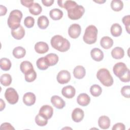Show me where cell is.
<instances>
[{"label": "cell", "instance_id": "6da1fadb", "mask_svg": "<svg viewBox=\"0 0 130 130\" xmlns=\"http://www.w3.org/2000/svg\"><path fill=\"white\" fill-rule=\"evenodd\" d=\"M63 8L68 12V17L71 20H77L82 17L84 13V8L81 5H78L73 1H65Z\"/></svg>", "mask_w": 130, "mask_h": 130}, {"label": "cell", "instance_id": "7a4b0ae2", "mask_svg": "<svg viewBox=\"0 0 130 130\" xmlns=\"http://www.w3.org/2000/svg\"><path fill=\"white\" fill-rule=\"evenodd\" d=\"M50 43L53 48L62 52L67 51L70 48L69 41L59 35L54 36L51 39Z\"/></svg>", "mask_w": 130, "mask_h": 130}, {"label": "cell", "instance_id": "3957f363", "mask_svg": "<svg viewBox=\"0 0 130 130\" xmlns=\"http://www.w3.org/2000/svg\"><path fill=\"white\" fill-rule=\"evenodd\" d=\"M114 74L123 82L129 81V70L126 64L122 62L116 63L113 68Z\"/></svg>", "mask_w": 130, "mask_h": 130}, {"label": "cell", "instance_id": "277c9868", "mask_svg": "<svg viewBox=\"0 0 130 130\" xmlns=\"http://www.w3.org/2000/svg\"><path fill=\"white\" fill-rule=\"evenodd\" d=\"M22 16V12L19 10H14L10 12L7 23L11 30L16 29L20 26V24Z\"/></svg>", "mask_w": 130, "mask_h": 130}, {"label": "cell", "instance_id": "5b68a950", "mask_svg": "<svg viewBox=\"0 0 130 130\" xmlns=\"http://www.w3.org/2000/svg\"><path fill=\"white\" fill-rule=\"evenodd\" d=\"M96 77L104 86L109 87L113 84V79L110 72L106 68L100 69L96 73Z\"/></svg>", "mask_w": 130, "mask_h": 130}, {"label": "cell", "instance_id": "8992f818", "mask_svg": "<svg viewBox=\"0 0 130 130\" xmlns=\"http://www.w3.org/2000/svg\"><path fill=\"white\" fill-rule=\"evenodd\" d=\"M98 30L97 28L93 25L88 26L85 30L83 37V41L87 44H92L96 42Z\"/></svg>", "mask_w": 130, "mask_h": 130}, {"label": "cell", "instance_id": "52a82bcc", "mask_svg": "<svg viewBox=\"0 0 130 130\" xmlns=\"http://www.w3.org/2000/svg\"><path fill=\"white\" fill-rule=\"evenodd\" d=\"M5 97L8 102L12 105L17 103L19 99L17 92L12 87H9L6 89L5 93Z\"/></svg>", "mask_w": 130, "mask_h": 130}, {"label": "cell", "instance_id": "ba28073f", "mask_svg": "<svg viewBox=\"0 0 130 130\" xmlns=\"http://www.w3.org/2000/svg\"><path fill=\"white\" fill-rule=\"evenodd\" d=\"M81 28L79 24L74 23L70 25L68 29V34L69 36L73 39L78 38L81 34Z\"/></svg>", "mask_w": 130, "mask_h": 130}, {"label": "cell", "instance_id": "9c48e42d", "mask_svg": "<svg viewBox=\"0 0 130 130\" xmlns=\"http://www.w3.org/2000/svg\"><path fill=\"white\" fill-rule=\"evenodd\" d=\"M56 79L59 83L61 84H66L70 81L71 74L67 70H61L58 73Z\"/></svg>", "mask_w": 130, "mask_h": 130}, {"label": "cell", "instance_id": "30bf717a", "mask_svg": "<svg viewBox=\"0 0 130 130\" xmlns=\"http://www.w3.org/2000/svg\"><path fill=\"white\" fill-rule=\"evenodd\" d=\"M39 114L47 119H50L53 114L52 107L48 105H43L40 109Z\"/></svg>", "mask_w": 130, "mask_h": 130}, {"label": "cell", "instance_id": "8fae6325", "mask_svg": "<svg viewBox=\"0 0 130 130\" xmlns=\"http://www.w3.org/2000/svg\"><path fill=\"white\" fill-rule=\"evenodd\" d=\"M61 93L65 98L67 99H72L75 95L76 89L73 86L71 85H68L62 88L61 90Z\"/></svg>", "mask_w": 130, "mask_h": 130}, {"label": "cell", "instance_id": "7c38bea8", "mask_svg": "<svg viewBox=\"0 0 130 130\" xmlns=\"http://www.w3.org/2000/svg\"><path fill=\"white\" fill-rule=\"evenodd\" d=\"M36 100L35 94L30 92L25 93L23 96V102L27 106H30L34 105L35 103Z\"/></svg>", "mask_w": 130, "mask_h": 130}, {"label": "cell", "instance_id": "4fadbf2b", "mask_svg": "<svg viewBox=\"0 0 130 130\" xmlns=\"http://www.w3.org/2000/svg\"><path fill=\"white\" fill-rule=\"evenodd\" d=\"M84 116V111L79 108L74 109L72 113V118L75 122H79L82 120Z\"/></svg>", "mask_w": 130, "mask_h": 130}, {"label": "cell", "instance_id": "5bb4252c", "mask_svg": "<svg viewBox=\"0 0 130 130\" xmlns=\"http://www.w3.org/2000/svg\"><path fill=\"white\" fill-rule=\"evenodd\" d=\"M51 102L53 106L58 109H62L66 105L64 100L58 95H53L51 98Z\"/></svg>", "mask_w": 130, "mask_h": 130}, {"label": "cell", "instance_id": "9a60e30c", "mask_svg": "<svg viewBox=\"0 0 130 130\" xmlns=\"http://www.w3.org/2000/svg\"><path fill=\"white\" fill-rule=\"evenodd\" d=\"M35 50L39 54H44L49 50V46L45 42H39L35 44Z\"/></svg>", "mask_w": 130, "mask_h": 130}, {"label": "cell", "instance_id": "2e32d148", "mask_svg": "<svg viewBox=\"0 0 130 130\" xmlns=\"http://www.w3.org/2000/svg\"><path fill=\"white\" fill-rule=\"evenodd\" d=\"M77 103L81 106H86L90 102V98L86 93H80L77 98Z\"/></svg>", "mask_w": 130, "mask_h": 130}, {"label": "cell", "instance_id": "e0dca14e", "mask_svg": "<svg viewBox=\"0 0 130 130\" xmlns=\"http://www.w3.org/2000/svg\"><path fill=\"white\" fill-rule=\"evenodd\" d=\"M91 58L96 61H100L104 58L103 52L98 48H94L90 51Z\"/></svg>", "mask_w": 130, "mask_h": 130}, {"label": "cell", "instance_id": "ac0fdd59", "mask_svg": "<svg viewBox=\"0 0 130 130\" xmlns=\"http://www.w3.org/2000/svg\"><path fill=\"white\" fill-rule=\"evenodd\" d=\"M98 124L102 129H108L110 126V119L106 115L101 116L99 118Z\"/></svg>", "mask_w": 130, "mask_h": 130}, {"label": "cell", "instance_id": "d6986e66", "mask_svg": "<svg viewBox=\"0 0 130 130\" xmlns=\"http://www.w3.org/2000/svg\"><path fill=\"white\" fill-rule=\"evenodd\" d=\"M11 35L12 37L16 40H20L22 39L25 35V30L22 25L18 28L11 30Z\"/></svg>", "mask_w": 130, "mask_h": 130}, {"label": "cell", "instance_id": "ffe728a7", "mask_svg": "<svg viewBox=\"0 0 130 130\" xmlns=\"http://www.w3.org/2000/svg\"><path fill=\"white\" fill-rule=\"evenodd\" d=\"M85 69L82 66H77L74 69L73 75L74 77L76 79H82L85 76Z\"/></svg>", "mask_w": 130, "mask_h": 130}, {"label": "cell", "instance_id": "44dd1931", "mask_svg": "<svg viewBox=\"0 0 130 130\" xmlns=\"http://www.w3.org/2000/svg\"><path fill=\"white\" fill-rule=\"evenodd\" d=\"M44 57L49 67L55 66L58 61V56L55 53L48 54Z\"/></svg>", "mask_w": 130, "mask_h": 130}, {"label": "cell", "instance_id": "7402d4cb", "mask_svg": "<svg viewBox=\"0 0 130 130\" xmlns=\"http://www.w3.org/2000/svg\"><path fill=\"white\" fill-rule=\"evenodd\" d=\"M100 45L105 49H109L113 45V41L112 38L108 36L103 37L100 41Z\"/></svg>", "mask_w": 130, "mask_h": 130}, {"label": "cell", "instance_id": "603a6c76", "mask_svg": "<svg viewBox=\"0 0 130 130\" xmlns=\"http://www.w3.org/2000/svg\"><path fill=\"white\" fill-rule=\"evenodd\" d=\"M111 55L113 58L119 59L123 57L124 55V50L120 47H116L112 49L111 51Z\"/></svg>", "mask_w": 130, "mask_h": 130}, {"label": "cell", "instance_id": "cb8c5ba5", "mask_svg": "<svg viewBox=\"0 0 130 130\" xmlns=\"http://www.w3.org/2000/svg\"><path fill=\"white\" fill-rule=\"evenodd\" d=\"M49 23V20L46 16L42 15L38 19L37 24L39 27L42 29H46L48 26Z\"/></svg>", "mask_w": 130, "mask_h": 130}, {"label": "cell", "instance_id": "d4e9b609", "mask_svg": "<svg viewBox=\"0 0 130 130\" xmlns=\"http://www.w3.org/2000/svg\"><path fill=\"white\" fill-rule=\"evenodd\" d=\"M13 56L18 59L22 58L26 54L25 49L21 46H18L15 47L13 50Z\"/></svg>", "mask_w": 130, "mask_h": 130}, {"label": "cell", "instance_id": "484cf974", "mask_svg": "<svg viewBox=\"0 0 130 130\" xmlns=\"http://www.w3.org/2000/svg\"><path fill=\"white\" fill-rule=\"evenodd\" d=\"M63 12L59 9H53L50 10L49 15L50 18L53 20H58L63 16Z\"/></svg>", "mask_w": 130, "mask_h": 130}, {"label": "cell", "instance_id": "4316f807", "mask_svg": "<svg viewBox=\"0 0 130 130\" xmlns=\"http://www.w3.org/2000/svg\"><path fill=\"white\" fill-rule=\"evenodd\" d=\"M20 69L21 71L25 74L26 73L34 70V67L32 63L27 60L22 61L20 65Z\"/></svg>", "mask_w": 130, "mask_h": 130}, {"label": "cell", "instance_id": "83f0119b", "mask_svg": "<svg viewBox=\"0 0 130 130\" xmlns=\"http://www.w3.org/2000/svg\"><path fill=\"white\" fill-rule=\"evenodd\" d=\"M111 35L115 37H119L122 33V28L118 23H114L112 25L110 29Z\"/></svg>", "mask_w": 130, "mask_h": 130}, {"label": "cell", "instance_id": "f1b7e54d", "mask_svg": "<svg viewBox=\"0 0 130 130\" xmlns=\"http://www.w3.org/2000/svg\"><path fill=\"white\" fill-rule=\"evenodd\" d=\"M11 62L9 59L4 57L0 59V67L2 70L9 71L11 67Z\"/></svg>", "mask_w": 130, "mask_h": 130}, {"label": "cell", "instance_id": "f546056e", "mask_svg": "<svg viewBox=\"0 0 130 130\" xmlns=\"http://www.w3.org/2000/svg\"><path fill=\"white\" fill-rule=\"evenodd\" d=\"M111 9L116 12L121 11L123 7V3L120 0H113L111 3Z\"/></svg>", "mask_w": 130, "mask_h": 130}, {"label": "cell", "instance_id": "4dcf8cb0", "mask_svg": "<svg viewBox=\"0 0 130 130\" xmlns=\"http://www.w3.org/2000/svg\"><path fill=\"white\" fill-rule=\"evenodd\" d=\"M42 11V7L40 5L39 3H35L31 6V7L29 8V11L30 14L34 15H39Z\"/></svg>", "mask_w": 130, "mask_h": 130}, {"label": "cell", "instance_id": "1f68e13d", "mask_svg": "<svg viewBox=\"0 0 130 130\" xmlns=\"http://www.w3.org/2000/svg\"><path fill=\"white\" fill-rule=\"evenodd\" d=\"M1 83L5 86H9L12 82V77L9 74H4L1 76L0 79Z\"/></svg>", "mask_w": 130, "mask_h": 130}, {"label": "cell", "instance_id": "d6a6232c", "mask_svg": "<svg viewBox=\"0 0 130 130\" xmlns=\"http://www.w3.org/2000/svg\"><path fill=\"white\" fill-rule=\"evenodd\" d=\"M90 92L92 96L98 97L101 94L102 92V89L99 85L93 84L90 87Z\"/></svg>", "mask_w": 130, "mask_h": 130}, {"label": "cell", "instance_id": "836d02e7", "mask_svg": "<svg viewBox=\"0 0 130 130\" xmlns=\"http://www.w3.org/2000/svg\"><path fill=\"white\" fill-rule=\"evenodd\" d=\"M36 64L38 68L41 70H45L49 67V66L47 63L44 57L38 59L36 62Z\"/></svg>", "mask_w": 130, "mask_h": 130}, {"label": "cell", "instance_id": "e575fe53", "mask_svg": "<svg viewBox=\"0 0 130 130\" xmlns=\"http://www.w3.org/2000/svg\"><path fill=\"white\" fill-rule=\"evenodd\" d=\"M37 78V73L34 70H32L25 74V80L27 82H33Z\"/></svg>", "mask_w": 130, "mask_h": 130}, {"label": "cell", "instance_id": "d590c367", "mask_svg": "<svg viewBox=\"0 0 130 130\" xmlns=\"http://www.w3.org/2000/svg\"><path fill=\"white\" fill-rule=\"evenodd\" d=\"M35 122L37 125L40 126L46 125L48 123V119L43 117L39 114L36 115L35 117Z\"/></svg>", "mask_w": 130, "mask_h": 130}, {"label": "cell", "instance_id": "8d00e7d4", "mask_svg": "<svg viewBox=\"0 0 130 130\" xmlns=\"http://www.w3.org/2000/svg\"><path fill=\"white\" fill-rule=\"evenodd\" d=\"M24 24L27 28H31L34 25L35 19L31 16H27L24 19Z\"/></svg>", "mask_w": 130, "mask_h": 130}, {"label": "cell", "instance_id": "74e56055", "mask_svg": "<svg viewBox=\"0 0 130 130\" xmlns=\"http://www.w3.org/2000/svg\"><path fill=\"white\" fill-rule=\"evenodd\" d=\"M122 21L124 25H125L126 30L128 34H129V24H130V15H128L124 16Z\"/></svg>", "mask_w": 130, "mask_h": 130}, {"label": "cell", "instance_id": "f35d334b", "mask_svg": "<svg viewBox=\"0 0 130 130\" xmlns=\"http://www.w3.org/2000/svg\"><path fill=\"white\" fill-rule=\"evenodd\" d=\"M121 94L126 98H129L130 96V87L128 85L124 86L121 89Z\"/></svg>", "mask_w": 130, "mask_h": 130}, {"label": "cell", "instance_id": "ab89813d", "mask_svg": "<svg viewBox=\"0 0 130 130\" xmlns=\"http://www.w3.org/2000/svg\"><path fill=\"white\" fill-rule=\"evenodd\" d=\"M112 130H124L125 129V125L122 123H117L112 127Z\"/></svg>", "mask_w": 130, "mask_h": 130}, {"label": "cell", "instance_id": "60d3db41", "mask_svg": "<svg viewBox=\"0 0 130 130\" xmlns=\"http://www.w3.org/2000/svg\"><path fill=\"white\" fill-rule=\"evenodd\" d=\"M1 129H15V128L12 126V125L8 122H5L1 124Z\"/></svg>", "mask_w": 130, "mask_h": 130}, {"label": "cell", "instance_id": "b9f144b4", "mask_svg": "<svg viewBox=\"0 0 130 130\" xmlns=\"http://www.w3.org/2000/svg\"><path fill=\"white\" fill-rule=\"evenodd\" d=\"M20 2L21 3V4L29 8L30 7H31V6L33 5L34 4V1L33 0H31V1H25V0H21L20 1Z\"/></svg>", "mask_w": 130, "mask_h": 130}, {"label": "cell", "instance_id": "7bdbcfd3", "mask_svg": "<svg viewBox=\"0 0 130 130\" xmlns=\"http://www.w3.org/2000/svg\"><path fill=\"white\" fill-rule=\"evenodd\" d=\"M54 0H42V3L46 7L51 6L54 3Z\"/></svg>", "mask_w": 130, "mask_h": 130}, {"label": "cell", "instance_id": "ee69618b", "mask_svg": "<svg viewBox=\"0 0 130 130\" xmlns=\"http://www.w3.org/2000/svg\"><path fill=\"white\" fill-rule=\"evenodd\" d=\"M0 10H1V16H3L6 14L7 9L6 7L1 5H0Z\"/></svg>", "mask_w": 130, "mask_h": 130}, {"label": "cell", "instance_id": "f6af8a7d", "mask_svg": "<svg viewBox=\"0 0 130 130\" xmlns=\"http://www.w3.org/2000/svg\"><path fill=\"white\" fill-rule=\"evenodd\" d=\"M1 111H3V109L5 108L6 106V104L4 102V101L1 99Z\"/></svg>", "mask_w": 130, "mask_h": 130}, {"label": "cell", "instance_id": "bcb514c9", "mask_svg": "<svg viewBox=\"0 0 130 130\" xmlns=\"http://www.w3.org/2000/svg\"><path fill=\"white\" fill-rule=\"evenodd\" d=\"M65 2V1H62V0H60V1H57V3L58 4V6L61 7L63 8V5H64V3Z\"/></svg>", "mask_w": 130, "mask_h": 130}, {"label": "cell", "instance_id": "7dc6e473", "mask_svg": "<svg viewBox=\"0 0 130 130\" xmlns=\"http://www.w3.org/2000/svg\"><path fill=\"white\" fill-rule=\"evenodd\" d=\"M106 1H95V2H96V3H100V4H102V3H105Z\"/></svg>", "mask_w": 130, "mask_h": 130}]
</instances>
